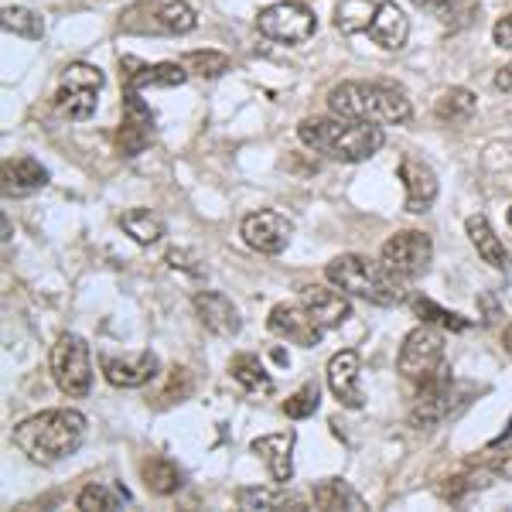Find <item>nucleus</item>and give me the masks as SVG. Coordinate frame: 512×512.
<instances>
[{
	"label": "nucleus",
	"mask_w": 512,
	"mask_h": 512,
	"mask_svg": "<svg viewBox=\"0 0 512 512\" xmlns=\"http://www.w3.org/2000/svg\"><path fill=\"white\" fill-rule=\"evenodd\" d=\"M509 229H512V209H509Z\"/></svg>",
	"instance_id": "nucleus-44"
},
{
	"label": "nucleus",
	"mask_w": 512,
	"mask_h": 512,
	"mask_svg": "<svg viewBox=\"0 0 512 512\" xmlns=\"http://www.w3.org/2000/svg\"><path fill=\"white\" fill-rule=\"evenodd\" d=\"M294 441H297L294 431H280V434L253 437V444H250V451L267 465L270 478L280 485H287L294 478Z\"/></svg>",
	"instance_id": "nucleus-20"
},
{
	"label": "nucleus",
	"mask_w": 512,
	"mask_h": 512,
	"mask_svg": "<svg viewBox=\"0 0 512 512\" xmlns=\"http://www.w3.org/2000/svg\"><path fill=\"white\" fill-rule=\"evenodd\" d=\"M0 24H4V31H11V35H18V38H28V41L45 38V18H41L38 11H31V7H4Z\"/></svg>",
	"instance_id": "nucleus-33"
},
{
	"label": "nucleus",
	"mask_w": 512,
	"mask_h": 512,
	"mask_svg": "<svg viewBox=\"0 0 512 512\" xmlns=\"http://www.w3.org/2000/svg\"><path fill=\"white\" fill-rule=\"evenodd\" d=\"M236 502L243 509H294V512H301L308 502L301 499L297 492H291L287 485H274V489H239L236 492Z\"/></svg>",
	"instance_id": "nucleus-26"
},
{
	"label": "nucleus",
	"mask_w": 512,
	"mask_h": 512,
	"mask_svg": "<svg viewBox=\"0 0 512 512\" xmlns=\"http://www.w3.org/2000/svg\"><path fill=\"white\" fill-rule=\"evenodd\" d=\"M297 137H301L304 147L325 154L332 161L342 164H359L369 161L373 154H379L383 147V127L379 123H366V120H345V117H308L297 127Z\"/></svg>",
	"instance_id": "nucleus-1"
},
{
	"label": "nucleus",
	"mask_w": 512,
	"mask_h": 512,
	"mask_svg": "<svg viewBox=\"0 0 512 512\" xmlns=\"http://www.w3.org/2000/svg\"><path fill=\"white\" fill-rule=\"evenodd\" d=\"M154 137V113L151 106L140 99V89H127L123 93V123H120V151L127 154V158H134V154L144 151L147 144H151Z\"/></svg>",
	"instance_id": "nucleus-16"
},
{
	"label": "nucleus",
	"mask_w": 512,
	"mask_h": 512,
	"mask_svg": "<svg viewBox=\"0 0 512 512\" xmlns=\"http://www.w3.org/2000/svg\"><path fill=\"white\" fill-rule=\"evenodd\" d=\"M301 304L315 315L325 328H338L352 318L349 294L342 287H325V284H304L301 287Z\"/></svg>",
	"instance_id": "nucleus-19"
},
{
	"label": "nucleus",
	"mask_w": 512,
	"mask_h": 512,
	"mask_svg": "<svg viewBox=\"0 0 512 512\" xmlns=\"http://www.w3.org/2000/svg\"><path fill=\"white\" fill-rule=\"evenodd\" d=\"M99 369H103L106 383L117 386V390H140L158 376L161 362L154 352H130V355H99Z\"/></svg>",
	"instance_id": "nucleus-12"
},
{
	"label": "nucleus",
	"mask_w": 512,
	"mask_h": 512,
	"mask_svg": "<svg viewBox=\"0 0 512 512\" xmlns=\"http://www.w3.org/2000/svg\"><path fill=\"white\" fill-rule=\"evenodd\" d=\"M414 311L420 318L427 321V325H437V328H451V332H465L468 328V318L454 315V311H444L437 308L431 297H414Z\"/></svg>",
	"instance_id": "nucleus-36"
},
{
	"label": "nucleus",
	"mask_w": 512,
	"mask_h": 512,
	"mask_svg": "<svg viewBox=\"0 0 512 512\" xmlns=\"http://www.w3.org/2000/svg\"><path fill=\"white\" fill-rule=\"evenodd\" d=\"M366 35L373 38L379 48H386V52H396V48H403L410 38V18L400 11V7L386 0V4L376 7V18L369 24Z\"/></svg>",
	"instance_id": "nucleus-22"
},
{
	"label": "nucleus",
	"mask_w": 512,
	"mask_h": 512,
	"mask_svg": "<svg viewBox=\"0 0 512 512\" xmlns=\"http://www.w3.org/2000/svg\"><path fill=\"white\" fill-rule=\"evenodd\" d=\"M318 403H321V390H318V383H304L301 390H294L291 396L284 400V414L291 417V420H308V417H315V410H318Z\"/></svg>",
	"instance_id": "nucleus-35"
},
{
	"label": "nucleus",
	"mask_w": 512,
	"mask_h": 512,
	"mask_svg": "<svg viewBox=\"0 0 512 512\" xmlns=\"http://www.w3.org/2000/svg\"><path fill=\"white\" fill-rule=\"evenodd\" d=\"M229 373H233V379L250 396H270V393H274V379H270V373L263 369V362L256 359V355H250V352L236 355V359L229 362Z\"/></svg>",
	"instance_id": "nucleus-27"
},
{
	"label": "nucleus",
	"mask_w": 512,
	"mask_h": 512,
	"mask_svg": "<svg viewBox=\"0 0 512 512\" xmlns=\"http://www.w3.org/2000/svg\"><path fill=\"white\" fill-rule=\"evenodd\" d=\"M185 69L188 72H195V76H202V79H219L222 72H229V55H222L216 52V48H198V52H188L185 59Z\"/></svg>",
	"instance_id": "nucleus-34"
},
{
	"label": "nucleus",
	"mask_w": 512,
	"mask_h": 512,
	"mask_svg": "<svg viewBox=\"0 0 512 512\" xmlns=\"http://www.w3.org/2000/svg\"><path fill=\"white\" fill-rule=\"evenodd\" d=\"M120 226H123V233L140 246H151L164 236V219L151 209H127L120 216Z\"/></svg>",
	"instance_id": "nucleus-30"
},
{
	"label": "nucleus",
	"mask_w": 512,
	"mask_h": 512,
	"mask_svg": "<svg viewBox=\"0 0 512 512\" xmlns=\"http://www.w3.org/2000/svg\"><path fill=\"white\" fill-rule=\"evenodd\" d=\"M328 390L335 393V400L349 410H362L366 407V393L359 386V352L345 349L332 355L328 362Z\"/></svg>",
	"instance_id": "nucleus-18"
},
{
	"label": "nucleus",
	"mask_w": 512,
	"mask_h": 512,
	"mask_svg": "<svg viewBox=\"0 0 512 512\" xmlns=\"http://www.w3.org/2000/svg\"><path fill=\"white\" fill-rule=\"evenodd\" d=\"M311 506L325 509V512H335V509H349V512H362L369 509L366 499L352 489L345 478H321L311 489Z\"/></svg>",
	"instance_id": "nucleus-25"
},
{
	"label": "nucleus",
	"mask_w": 512,
	"mask_h": 512,
	"mask_svg": "<svg viewBox=\"0 0 512 512\" xmlns=\"http://www.w3.org/2000/svg\"><path fill=\"white\" fill-rule=\"evenodd\" d=\"M267 328L277 338H287V342L301 345V349H315L325 335V325L311 315L304 304H274L267 318Z\"/></svg>",
	"instance_id": "nucleus-14"
},
{
	"label": "nucleus",
	"mask_w": 512,
	"mask_h": 512,
	"mask_svg": "<svg viewBox=\"0 0 512 512\" xmlns=\"http://www.w3.org/2000/svg\"><path fill=\"white\" fill-rule=\"evenodd\" d=\"M140 478H144L147 492H154V495H175L181 489L178 465L171 458H164V454H154V458H147L144 465H140Z\"/></svg>",
	"instance_id": "nucleus-28"
},
{
	"label": "nucleus",
	"mask_w": 512,
	"mask_h": 512,
	"mask_svg": "<svg viewBox=\"0 0 512 512\" xmlns=\"http://www.w3.org/2000/svg\"><path fill=\"white\" fill-rule=\"evenodd\" d=\"M48 185V168H41L35 158H11L4 161V195L7 198H21L31 192H41Z\"/></svg>",
	"instance_id": "nucleus-24"
},
{
	"label": "nucleus",
	"mask_w": 512,
	"mask_h": 512,
	"mask_svg": "<svg viewBox=\"0 0 512 512\" xmlns=\"http://www.w3.org/2000/svg\"><path fill=\"white\" fill-rule=\"evenodd\" d=\"M451 414H454V376H451V369L444 366L431 383L420 386V396H417V403L407 420H410V427H417V431H431V427H437L441 420H448Z\"/></svg>",
	"instance_id": "nucleus-11"
},
{
	"label": "nucleus",
	"mask_w": 512,
	"mask_h": 512,
	"mask_svg": "<svg viewBox=\"0 0 512 512\" xmlns=\"http://www.w3.org/2000/svg\"><path fill=\"white\" fill-rule=\"evenodd\" d=\"M86 437V417L79 410H41L14 427V444L28 454L35 465H55L69 458Z\"/></svg>",
	"instance_id": "nucleus-2"
},
{
	"label": "nucleus",
	"mask_w": 512,
	"mask_h": 512,
	"mask_svg": "<svg viewBox=\"0 0 512 512\" xmlns=\"http://www.w3.org/2000/svg\"><path fill=\"white\" fill-rule=\"evenodd\" d=\"M192 304H195L198 321L205 325V332H212V335H219V338H233V335H239V328H243L236 304L229 301L226 294H219V291H198Z\"/></svg>",
	"instance_id": "nucleus-21"
},
{
	"label": "nucleus",
	"mask_w": 512,
	"mask_h": 512,
	"mask_svg": "<svg viewBox=\"0 0 512 512\" xmlns=\"http://www.w3.org/2000/svg\"><path fill=\"white\" fill-rule=\"evenodd\" d=\"M328 284L342 287L345 294L362 297L369 304H383V308H393V304L407 301V280L393 277L390 270L383 267V260H369L362 253H342L335 256L325 267Z\"/></svg>",
	"instance_id": "nucleus-4"
},
{
	"label": "nucleus",
	"mask_w": 512,
	"mask_h": 512,
	"mask_svg": "<svg viewBox=\"0 0 512 512\" xmlns=\"http://www.w3.org/2000/svg\"><path fill=\"white\" fill-rule=\"evenodd\" d=\"M379 260H383V267L390 270L393 277L414 284V280H420L427 270H431L434 243H431V236L420 233V229H400V233H393L383 243Z\"/></svg>",
	"instance_id": "nucleus-8"
},
{
	"label": "nucleus",
	"mask_w": 512,
	"mask_h": 512,
	"mask_svg": "<svg viewBox=\"0 0 512 512\" xmlns=\"http://www.w3.org/2000/svg\"><path fill=\"white\" fill-rule=\"evenodd\" d=\"M492 38H495V45L499 48H506V52H512V14L509 18H502L499 24L492 28Z\"/></svg>",
	"instance_id": "nucleus-39"
},
{
	"label": "nucleus",
	"mask_w": 512,
	"mask_h": 512,
	"mask_svg": "<svg viewBox=\"0 0 512 512\" xmlns=\"http://www.w3.org/2000/svg\"><path fill=\"white\" fill-rule=\"evenodd\" d=\"M195 11L185 0H137L120 14V31L127 35H164L178 38L195 31Z\"/></svg>",
	"instance_id": "nucleus-5"
},
{
	"label": "nucleus",
	"mask_w": 512,
	"mask_h": 512,
	"mask_svg": "<svg viewBox=\"0 0 512 512\" xmlns=\"http://www.w3.org/2000/svg\"><path fill=\"white\" fill-rule=\"evenodd\" d=\"M239 233H243L246 246L263 256H277L287 250V243H291V219L280 216V212H250V216L243 219V226H239Z\"/></svg>",
	"instance_id": "nucleus-13"
},
{
	"label": "nucleus",
	"mask_w": 512,
	"mask_h": 512,
	"mask_svg": "<svg viewBox=\"0 0 512 512\" xmlns=\"http://www.w3.org/2000/svg\"><path fill=\"white\" fill-rule=\"evenodd\" d=\"M130 502V492L120 489V485H86V489L79 492L76 506L82 512H113V509H123Z\"/></svg>",
	"instance_id": "nucleus-32"
},
{
	"label": "nucleus",
	"mask_w": 512,
	"mask_h": 512,
	"mask_svg": "<svg viewBox=\"0 0 512 512\" xmlns=\"http://www.w3.org/2000/svg\"><path fill=\"white\" fill-rule=\"evenodd\" d=\"M168 263L171 267H181V270H188L192 277H202V267H198V256L195 253H188V250H171L168 253Z\"/></svg>",
	"instance_id": "nucleus-38"
},
{
	"label": "nucleus",
	"mask_w": 512,
	"mask_h": 512,
	"mask_svg": "<svg viewBox=\"0 0 512 512\" xmlns=\"http://www.w3.org/2000/svg\"><path fill=\"white\" fill-rule=\"evenodd\" d=\"M478 110V99L472 89L454 86L448 93H441V99L434 103V117L441 123H468Z\"/></svg>",
	"instance_id": "nucleus-29"
},
{
	"label": "nucleus",
	"mask_w": 512,
	"mask_h": 512,
	"mask_svg": "<svg viewBox=\"0 0 512 512\" xmlns=\"http://www.w3.org/2000/svg\"><path fill=\"white\" fill-rule=\"evenodd\" d=\"M103 72L89 62H72L69 69L62 72V86L55 93V110L62 113L65 120H89L96 113L99 103V89H103Z\"/></svg>",
	"instance_id": "nucleus-9"
},
{
	"label": "nucleus",
	"mask_w": 512,
	"mask_h": 512,
	"mask_svg": "<svg viewBox=\"0 0 512 512\" xmlns=\"http://www.w3.org/2000/svg\"><path fill=\"white\" fill-rule=\"evenodd\" d=\"M48 366H52L55 386H59L65 396L82 400V396H89V390H93V355H89L86 338L62 335L59 342L52 345Z\"/></svg>",
	"instance_id": "nucleus-7"
},
{
	"label": "nucleus",
	"mask_w": 512,
	"mask_h": 512,
	"mask_svg": "<svg viewBox=\"0 0 512 512\" xmlns=\"http://www.w3.org/2000/svg\"><path fill=\"white\" fill-rule=\"evenodd\" d=\"M485 472L512 482V444L509 441H506V448H502V444H492L489 458H485Z\"/></svg>",
	"instance_id": "nucleus-37"
},
{
	"label": "nucleus",
	"mask_w": 512,
	"mask_h": 512,
	"mask_svg": "<svg viewBox=\"0 0 512 512\" xmlns=\"http://www.w3.org/2000/svg\"><path fill=\"white\" fill-rule=\"evenodd\" d=\"M502 345H506V352L512 355V325L506 328V332H502Z\"/></svg>",
	"instance_id": "nucleus-43"
},
{
	"label": "nucleus",
	"mask_w": 512,
	"mask_h": 512,
	"mask_svg": "<svg viewBox=\"0 0 512 512\" xmlns=\"http://www.w3.org/2000/svg\"><path fill=\"white\" fill-rule=\"evenodd\" d=\"M396 369L407 383L424 386L444 369V332L434 325H417L414 332L403 338L400 355H396Z\"/></svg>",
	"instance_id": "nucleus-6"
},
{
	"label": "nucleus",
	"mask_w": 512,
	"mask_h": 512,
	"mask_svg": "<svg viewBox=\"0 0 512 512\" xmlns=\"http://www.w3.org/2000/svg\"><path fill=\"white\" fill-rule=\"evenodd\" d=\"M506 441H512V420H509V424H506V431H502L499 437H495L492 444H506Z\"/></svg>",
	"instance_id": "nucleus-42"
},
{
	"label": "nucleus",
	"mask_w": 512,
	"mask_h": 512,
	"mask_svg": "<svg viewBox=\"0 0 512 512\" xmlns=\"http://www.w3.org/2000/svg\"><path fill=\"white\" fill-rule=\"evenodd\" d=\"M495 89L512 96V65H502V69L495 72Z\"/></svg>",
	"instance_id": "nucleus-40"
},
{
	"label": "nucleus",
	"mask_w": 512,
	"mask_h": 512,
	"mask_svg": "<svg viewBox=\"0 0 512 512\" xmlns=\"http://www.w3.org/2000/svg\"><path fill=\"white\" fill-rule=\"evenodd\" d=\"M410 4H417V7H424V11H448V7L454 4V0H410Z\"/></svg>",
	"instance_id": "nucleus-41"
},
{
	"label": "nucleus",
	"mask_w": 512,
	"mask_h": 512,
	"mask_svg": "<svg viewBox=\"0 0 512 512\" xmlns=\"http://www.w3.org/2000/svg\"><path fill=\"white\" fill-rule=\"evenodd\" d=\"M120 76L123 86L127 89H175L185 86L188 82V69L185 62H158V65H147L134 59V55H123L120 59Z\"/></svg>",
	"instance_id": "nucleus-15"
},
{
	"label": "nucleus",
	"mask_w": 512,
	"mask_h": 512,
	"mask_svg": "<svg viewBox=\"0 0 512 512\" xmlns=\"http://www.w3.org/2000/svg\"><path fill=\"white\" fill-rule=\"evenodd\" d=\"M376 0H342L335 7V28L342 35H362L369 31V24L376 18Z\"/></svg>",
	"instance_id": "nucleus-31"
},
{
	"label": "nucleus",
	"mask_w": 512,
	"mask_h": 512,
	"mask_svg": "<svg viewBox=\"0 0 512 512\" xmlns=\"http://www.w3.org/2000/svg\"><path fill=\"white\" fill-rule=\"evenodd\" d=\"M400 181H403V188H407V212H414V216L431 212V205L437 202V175L431 164L407 154V158L400 161Z\"/></svg>",
	"instance_id": "nucleus-17"
},
{
	"label": "nucleus",
	"mask_w": 512,
	"mask_h": 512,
	"mask_svg": "<svg viewBox=\"0 0 512 512\" xmlns=\"http://www.w3.org/2000/svg\"><path fill=\"white\" fill-rule=\"evenodd\" d=\"M328 110L345 120L366 123H407L414 117L407 93L393 82H338L328 89Z\"/></svg>",
	"instance_id": "nucleus-3"
},
{
	"label": "nucleus",
	"mask_w": 512,
	"mask_h": 512,
	"mask_svg": "<svg viewBox=\"0 0 512 512\" xmlns=\"http://www.w3.org/2000/svg\"><path fill=\"white\" fill-rule=\"evenodd\" d=\"M256 28L260 35H267L270 41H284V45H301V41L315 38L318 21L315 11L297 0H280V4H270L256 14Z\"/></svg>",
	"instance_id": "nucleus-10"
},
{
	"label": "nucleus",
	"mask_w": 512,
	"mask_h": 512,
	"mask_svg": "<svg viewBox=\"0 0 512 512\" xmlns=\"http://www.w3.org/2000/svg\"><path fill=\"white\" fill-rule=\"evenodd\" d=\"M465 233H468V239H472V246L478 250V256H482V260L489 263L492 270H499V274H509L512 256L506 250V243L495 236V229L489 226V219H485V216H468Z\"/></svg>",
	"instance_id": "nucleus-23"
}]
</instances>
